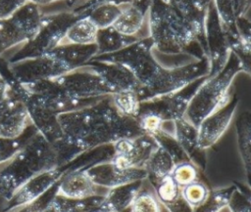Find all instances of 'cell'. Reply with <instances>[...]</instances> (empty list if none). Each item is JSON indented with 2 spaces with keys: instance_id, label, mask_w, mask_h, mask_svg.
Segmentation results:
<instances>
[{
  "instance_id": "obj_1",
  "label": "cell",
  "mask_w": 251,
  "mask_h": 212,
  "mask_svg": "<svg viewBox=\"0 0 251 212\" xmlns=\"http://www.w3.org/2000/svg\"><path fill=\"white\" fill-rule=\"evenodd\" d=\"M58 121L63 138L81 151L143 134L134 117L115 108L110 96L89 106L61 113Z\"/></svg>"
},
{
  "instance_id": "obj_2",
  "label": "cell",
  "mask_w": 251,
  "mask_h": 212,
  "mask_svg": "<svg viewBox=\"0 0 251 212\" xmlns=\"http://www.w3.org/2000/svg\"><path fill=\"white\" fill-rule=\"evenodd\" d=\"M0 169V195L6 200L25 182L34 176L58 167L57 154L53 146L36 133Z\"/></svg>"
},
{
  "instance_id": "obj_3",
  "label": "cell",
  "mask_w": 251,
  "mask_h": 212,
  "mask_svg": "<svg viewBox=\"0 0 251 212\" xmlns=\"http://www.w3.org/2000/svg\"><path fill=\"white\" fill-rule=\"evenodd\" d=\"M146 21L153 50L160 54L168 56L186 54L189 48L198 44L192 30L168 2L151 0Z\"/></svg>"
},
{
  "instance_id": "obj_4",
  "label": "cell",
  "mask_w": 251,
  "mask_h": 212,
  "mask_svg": "<svg viewBox=\"0 0 251 212\" xmlns=\"http://www.w3.org/2000/svg\"><path fill=\"white\" fill-rule=\"evenodd\" d=\"M243 71L237 57L230 52L223 69L213 76H207L191 98L184 118L191 124L198 125L211 113L228 101V90L235 76Z\"/></svg>"
},
{
  "instance_id": "obj_5",
  "label": "cell",
  "mask_w": 251,
  "mask_h": 212,
  "mask_svg": "<svg viewBox=\"0 0 251 212\" xmlns=\"http://www.w3.org/2000/svg\"><path fill=\"white\" fill-rule=\"evenodd\" d=\"M73 10L62 11L50 15H43L42 22L35 36L22 47L9 59L14 63L24 59L45 55L56 48L64 37L67 28L79 18Z\"/></svg>"
},
{
  "instance_id": "obj_6",
  "label": "cell",
  "mask_w": 251,
  "mask_h": 212,
  "mask_svg": "<svg viewBox=\"0 0 251 212\" xmlns=\"http://www.w3.org/2000/svg\"><path fill=\"white\" fill-rule=\"evenodd\" d=\"M207 76H203L194 80L193 82L189 83L175 93L140 102L138 113H153L163 122H174L175 120L182 118L191 98Z\"/></svg>"
},
{
  "instance_id": "obj_7",
  "label": "cell",
  "mask_w": 251,
  "mask_h": 212,
  "mask_svg": "<svg viewBox=\"0 0 251 212\" xmlns=\"http://www.w3.org/2000/svg\"><path fill=\"white\" fill-rule=\"evenodd\" d=\"M205 43L206 57L209 62L208 76H213L223 69L230 54L227 35L213 1L209 4L206 11Z\"/></svg>"
},
{
  "instance_id": "obj_8",
  "label": "cell",
  "mask_w": 251,
  "mask_h": 212,
  "mask_svg": "<svg viewBox=\"0 0 251 212\" xmlns=\"http://www.w3.org/2000/svg\"><path fill=\"white\" fill-rule=\"evenodd\" d=\"M7 66L12 76L20 83L53 79L71 71L64 63L49 53L14 63H7Z\"/></svg>"
},
{
  "instance_id": "obj_9",
  "label": "cell",
  "mask_w": 251,
  "mask_h": 212,
  "mask_svg": "<svg viewBox=\"0 0 251 212\" xmlns=\"http://www.w3.org/2000/svg\"><path fill=\"white\" fill-rule=\"evenodd\" d=\"M55 80L65 94L73 99H95L114 93L96 73L83 66L71 70Z\"/></svg>"
},
{
  "instance_id": "obj_10",
  "label": "cell",
  "mask_w": 251,
  "mask_h": 212,
  "mask_svg": "<svg viewBox=\"0 0 251 212\" xmlns=\"http://www.w3.org/2000/svg\"><path fill=\"white\" fill-rule=\"evenodd\" d=\"M158 147L155 138L148 134L122 139L113 143L114 154L111 161L122 168H144Z\"/></svg>"
},
{
  "instance_id": "obj_11",
  "label": "cell",
  "mask_w": 251,
  "mask_h": 212,
  "mask_svg": "<svg viewBox=\"0 0 251 212\" xmlns=\"http://www.w3.org/2000/svg\"><path fill=\"white\" fill-rule=\"evenodd\" d=\"M239 99L234 94L223 106L211 113L198 125V143L201 148L207 149L213 147L224 135L229 126Z\"/></svg>"
},
{
  "instance_id": "obj_12",
  "label": "cell",
  "mask_w": 251,
  "mask_h": 212,
  "mask_svg": "<svg viewBox=\"0 0 251 212\" xmlns=\"http://www.w3.org/2000/svg\"><path fill=\"white\" fill-rule=\"evenodd\" d=\"M84 170L97 187L109 190L135 181H144L147 177L144 168H122L111 160L95 164Z\"/></svg>"
},
{
  "instance_id": "obj_13",
  "label": "cell",
  "mask_w": 251,
  "mask_h": 212,
  "mask_svg": "<svg viewBox=\"0 0 251 212\" xmlns=\"http://www.w3.org/2000/svg\"><path fill=\"white\" fill-rule=\"evenodd\" d=\"M82 66L96 73L114 93L123 91L137 92L141 87L133 73L120 64L90 60Z\"/></svg>"
},
{
  "instance_id": "obj_14",
  "label": "cell",
  "mask_w": 251,
  "mask_h": 212,
  "mask_svg": "<svg viewBox=\"0 0 251 212\" xmlns=\"http://www.w3.org/2000/svg\"><path fill=\"white\" fill-rule=\"evenodd\" d=\"M32 124L25 104L9 87L8 99L0 111V138L15 139Z\"/></svg>"
},
{
  "instance_id": "obj_15",
  "label": "cell",
  "mask_w": 251,
  "mask_h": 212,
  "mask_svg": "<svg viewBox=\"0 0 251 212\" xmlns=\"http://www.w3.org/2000/svg\"><path fill=\"white\" fill-rule=\"evenodd\" d=\"M19 98L25 104L32 125L48 143L53 144L63 138V132L58 121V114L28 100L26 98V90L23 84L19 91Z\"/></svg>"
},
{
  "instance_id": "obj_16",
  "label": "cell",
  "mask_w": 251,
  "mask_h": 212,
  "mask_svg": "<svg viewBox=\"0 0 251 212\" xmlns=\"http://www.w3.org/2000/svg\"><path fill=\"white\" fill-rule=\"evenodd\" d=\"M174 137L180 145L188 160L200 171H205L207 165L206 149L201 148L199 146L197 127L184 117L175 120Z\"/></svg>"
},
{
  "instance_id": "obj_17",
  "label": "cell",
  "mask_w": 251,
  "mask_h": 212,
  "mask_svg": "<svg viewBox=\"0 0 251 212\" xmlns=\"http://www.w3.org/2000/svg\"><path fill=\"white\" fill-rule=\"evenodd\" d=\"M168 3L192 30L206 56L205 18L207 9L197 0H168Z\"/></svg>"
},
{
  "instance_id": "obj_18",
  "label": "cell",
  "mask_w": 251,
  "mask_h": 212,
  "mask_svg": "<svg viewBox=\"0 0 251 212\" xmlns=\"http://www.w3.org/2000/svg\"><path fill=\"white\" fill-rule=\"evenodd\" d=\"M57 194L67 198H83L98 194V190L85 170L79 169L61 178Z\"/></svg>"
},
{
  "instance_id": "obj_19",
  "label": "cell",
  "mask_w": 251,
  "mask_h": 212,
  "mask_svg": "<svg viewBox=\"0 0 251 212\" xmlns=\"http://www.w3.org/2000/svg\"><path fill=\"white\" fill-rule=\"evenodd\" d=\"M142 185L143 181H135L110 189L94 212H123L126 210Z\"/></svg>"
},
{
  "instance_id": "obj_20",
  "label": "cell",
  "mask_w": 251,
  "mask_h": 212,
  "mask_svg": "<svg viewBox=\"0 0 251 212\" xmlns=\"http://www.w3.org/2000/svg\"><path fill=\"white\" fill-rule=\"evenodd\" d=\"M49 54L64 63L70 70H74L84 65L97 55V46L96 44L60 45L50 51Z\"/></svg>"
},
{
  "instance_id": "obj_21",
  "label": "cell",
  "mask_w": 251,
  "mask_h": 212,
  "mask_svg": "<svg viewBox=\"0 0 251 212\" xmlns=\"http://www.w3.org/2000/svg\"><path fill=\"white\" fill-rule=\"evenodd\" d=\"M146 16L147 12H144L132 3L124 5L121 14L112 24V27L124 35L136 36L142 39L139 33L146 21Z\"/></svg>"
},
{
  "instance_id": "obj_22",
  "label": "cell",
  "mask_w": 251,
  "mask_h": 212,
  "mask_svg": "<svg viewBox=\"0 0 251 212\" xmlns=\"http://www.w3.org/2000/svg\"><path fill=\"white\" fill-rule=\"evenodd\" d=\"M238 151L243 163L248 186L251 173V114L248 110L241 112L235 121Z\"/></svg>"
},
{
  "instance_id": "obj_23",
  "label": "cell",
  "mask_w": 251,
  "mask_h": 212,
  "mask_svg": "<svg viewBox=\"0 0 251 212\" xmlns=\"http://www.w3.org/2000/svg\"><path fill=\"white\" fill-rule=\"evenodd\" d=\"M98 27L87 17L82 16L75 20L66 30L60 45H90L95 44Z\"/></svg>"
},
{
  "instance_id": "obj_24",
  "label": "cell",
  "mask_w": 251,
  "mask_h": 212,
  "mask_svg": "<svg viewBox=\"0 0 251 212\" xmlns=\"http://www.w3.org/2000/svg\"><path fill=\"white\" fill-rule=\"evenodd\" d=\"M140 38L136 36H126L117 30L112 26L98 29L95 44L97 46V55H108L118 52L133 43L138 41ZM95 56V57H96Z\"/></svg>"
},
{
  "instance_id": "obj_25",
  "label": "cell",
  "mask_w": 251,
  "mask_h": 212,
  "mask_svg": "<svg viewBox=\"0 0 251 212\" xmlns=\"http://www.w3.org/2000/svg\"><path fill=\"white\" fill-rule=\"evenodd\" d=\"M43 15L44 14L41 12L40 6L27 1L21 8H19L11 16V18L25 32L29 41L39 30Z\"/></svg>"
},
{
  "instance_id": "obj_26",
  "label": "cell",
  "mask_w": 251,
  "mask_h": 212,
  "mask_svg": "<svg viewBox=\"0 0 251 212\" xmlns=\"http://www.w3.org/2000/svg\"><path fill=\"white\" fill-rule=\"evenodd\" d=\"M104 194H95L83 198H67L56 195L50 209L54 212H94L103 200Z\"/></svg>"
},
{
  "instance_id": "obj_27",
  "label": "cell",
  "mask_w": 251,
  "mask_h": 212,
  "mask_svg": "<svg viewBox=\"0 0 251 212\" xmlns=\"http://www.w3.org/2000/svg\"><path fill=\"white\" fill-rule=\"evenodd\" d=\"M175 165L171 155L159 146L151 154L144 167L147 174L146 180L153 186L164 177L171 175Z\"/></svg>"
},
{
  "instance_id": "obj_28",
  "label": "cell",
  "mask_w": 251,
  "mask_h": 212,
  "mask_svg": "<svg viewBox=\"0 0 251 212\" xmlns=\"http://www.w3.org/2000/svg\"><path fill=\"white\" fill-rule=\"evenodd\" d=\"M28 41L25 32L10 17L0 20V56L9 49Z\"/></svg>"
},
{
  "instance_id": "obj_29",
  "label": "cell",
  "mask_w": 251,
  "mask_h": 212,
  "mask_svg": "<svg viewBox=\"0 0 251 212\" xmlns=\"http://www.w3.org/2000/svg\"><path fill=\"white\" fill-rule=\"evenodd\" d=\"M123 7L124 5L119 6L109 3L99 4L87 11L84 16H87L98 29H102L112 26L116 19L121 14Z\"/></svg>"
},
{
  "instance_id": "obj_30",
  "label": "cell",
  "mask_w": 251,
  "mask_h": 212,
  "mask_svg": "<svg viewBox=\"0 0 251 212\" xmlns=\"http://www.w3.org/2000/svg\"><path fill=\"white\" fill-rule=\"evenodd\" d=\"M235 190V185L210 191L205 201L193 209V212H220L227 206L229 198Z\"/></svg>"
},
{
  "instance_id": "obj_31",
  "label": "cell",
  "mask_w": 251,
  "mask_h": 212,
  "mask_svg": "<svg viewBox=\"0 0 251 212\" xmlns=\"http://www.w3.org/2000/svg\"><path fill=\"white\" fill-rule=\"evenodd\" d=\"M111 102L115 108L122 114L130 117H136L139 110L140 101L136 92L123 91L110 95Z\"/></svg>"
},
{
  "instance_id": "obj_32",
  "label": "cell",
  "mask_w": 251,
  "mask_h": 212,
  "mask_svg": "<svg viewBox=\"0 0 251 212\" xmlns=\"http://www.w3.org/2000/svg\"><path fill=\"white\" fill-rule=\"evenodd\" d=\"M152 187L154 188L155 195L159 202L162 203L165 207L176 201L181 195V188L176 184L171 175L164 177Z\"/></svg>"
},
{
  "instance_id": "obj_33",
  "label": "cell",
  "mask_w": 251,
  "mask_h": 212,
  "mask_svg": "<svg viewBox=\"0 0 251 212\" xmlns=\"http://www.w3.org/2000/svg\"><path fill=\"white\" fill-rule=\"evenodd\" d=\"M210 189L207 184L201 180H196L186 186L181 187L180 194L185 202L193 209L200 206L207 198Z\"/></svg>"
},
{
  "instance_id": "obj_34",
  "label": "cell",
  "mask_w": 251,
  "mask_h": 212,
  "mask_svg": "<svg viewBox=\"0 0 251 212\" xmlns=\"http://www.w3.org/2000/svg\"><path fill=\"white\" fill-rule=\"evenodd\" d=\"M129 212H161V203L155 193L148 190H139L134 195Z\"/></svg>"
},
{
  "instance_id": "obj_35",
  "label": "cell",
  "mask_w": 251,
  "mask_h": 212,
  "mask_svg": "<svg viewBox=\"0 0 251 212\" xmlns=\"http://www.w3.org/2000/svg\"><path fill=\"white\" fill-rule=\"evenodd\" d=\"M59 183L60 181L54 184L50 189H48L43 194H41L35 200L27 204L19 206L9 212H48L51 207L53 199L58 193Z\"/></svg>"
},
{
  "instance_id": "obj_36",
  "label": "cell",
  "mask_w": 251,
  "mask_h": 212,
  "mask_svg": "<svg viewBox=\"0 0 251 212\" xmlns=\"http://www.w3.org/2000/svg\"><path fill=\"white\" fill-rule=\"evenodd\" d=\"M153 137L157 141L158 145L171 155L175 164L188 160L185 152L173 135L161 130L153 135Z\"/></svg>"
},
{
  "instance_id": "obj_37",
  "label": "cell",
  "mask_w": 251,
  "mask_h": 212,
  "mask_svg": "<svg viewBox=\"0 0 251 212\" xmlns=\"http://www.w3.org/2000/svg\"><path fill=\"white\" fill-rule=\"evenodd\" d=\"M200 170L189 160L176 164L172 170L171 176L181 188L199 179Z\"/></svg>"
},
{
  "instance_id": "obj_38",
  "label": "cell",
  "mask_w": 251,
  "mask_h": 212,
  "mask_svg": "<svg viewBox=\"0 0 251 212\" xmlns=\"http://www.w3.org/2000/svg\"><path fill=\"white\" fill-rule=\"evenodd\" d=\"M235 190L233 191L229 201L227 203V207L229 208L230 212H250V190L242 184L234 183Z\"/></svg>"
},
{
  "instance_id": "obj_39",
  "label": "cell",
  "mask_w": 251,
  "mask_h": 212,
  "mask_svg": "<svg viewBox=\"0 0 251 212\" xmlns=\"http://www.w3.org/2000/svg\"><path fill=\"white\" fill-rule=\"evenodd\" d=\"M106 3L121 6V5H126V4L132 3V0H86L83 4H81L80 6H78L76 8H74L72 10L78 16L82 17L91 8H93L99 4H106Z\"/></svg>"
},
{
  "instance_id": "obj_40",
  "label": "cell",
  "mask_w": 251,
  "mask_h": 212,
  "mask_svg": "<svg viewBox=\"0 0 251 212\" xmlns=\"http://www.w3.org/2000/svg\"><path fill=\"white\" fill-rule=\"evenodd\" d=\"M26 2V0H0V20L10 18Z\"/></svg>"
},
{
  "instance_id": "obj_41",
  "label": "cell",
  "mask_w": 251,
  "mask_h": 212,
  "mask_svg": "<svg viewBox=\"0 0 251 212\" xmlns=\"http://www.w3.org/2000/svg\"><path fill=\"white\" fill-rule=\"evenodd\" d=\"M169 212H193L192 208L185 202V200L180 195L176 201L166 206Z\"/></svg>"
},
{
  "instance_id": "obj_42",
  "label": "cell",
  "mask_w": 251,
  "mask_h": 212,
  "mask_svg": "<svg viewBox=\"0 0 251 212\" xmlns=\"http://www.w3.org/2000/svg\"><path fill=\"white\" fill-rule=\"evenodd\" d=\"M232 2L236 18L245 16L250 7V0H232Z\"/></svg>"
},
{
  "instance_id": "obj_43",
  "label": "cell",
  "mask_w": 251,
  "mask_h": 212,
  "mask_svg": "<svg viewBox=\"0 0 251 212\" xmlns=\"http://www.w3.org/2000/svg\"><path fill=\"white\" fill-rule=\"evenodd\" d=\"M9 93V84L0 73V111L6 105Z\"/></svg>"
},
{
  "instance_id": "obj_44",
  "label": "cell",
  "mask_w": 251,
  "mask_h": 212,
  "mask_svg": "<svg viewBox=\"0 0 251 212\" xmlns=\"http://www.w3.org/2000/svg\"><path fill=\"white\" fill-rule=\"evenodd\" d=\"M151 0H132V4L143 10L144 12L148 11L149 5H150Z\"/></svg>"
},
{
  "instance_id": "obj_45",
  "label": "cell",
  "mask_w": 251,
  "mask_h": 212,
  "mask_svg": "<svg viewBox=\"0 0 251 212\" xmlns=\"http://www.w3.org/2000/svg\"><path fill=\"white\" fill-rule=\"evenodd\" d=\"M26 1L32 2L38 6H42V5H47V4H50V3H53V2H56L59 0H26Z\"/></svg>"
},
{
  "instance_id": "obj_46",
  "label": "cell",
  "mask_w": 251,
  "mask_h": 212,
  "mask_svg": "<svg viewBox=\"0 0 251 212\" xmlns=\"http://www.w3.org/2000/svg\"><path fill=\"white\" fill-rule=\"evenodd\" d=\"M204 8H206L207 9V7L209 6V4L213 1V0H197Z\"/></svg>"
},
{
  "instance_id": "obj_47",
  "label": "cell",
  "mask_w": 251,
  "mask_h": 212,
  "mask_svg": "<svg viewBox=\"0 0 251 212\" xmlns=\"http://www.w3.org/2000/svg\"><path fill=\"white\" fill-rule=\"evenodd\" d=\"M123 212H129V210H128V208H127L126 210H125V211H123Z\"/></svg>"
},
{
  "instance_id": "obj_48",
  "label": "cell",
  "mask_w": 251,
  "mask_h": 212,
  "mask_svg": "<svg viewBox=\"0 0 251 212\" xmlns=\"http://www.w3.org/2000/svg\"><path fill=\"white\" fill-rule=\"evenodd\" d=\"M48 212H54V211H53V210H51V209H49V211H48Z\"/></svg>"
},
{
  "instance_id": "obj_49",
  "label": "cell",
  "mask_w": 251,
  "mask_h": 212,
  "mask_svg": "<svg viewBox=\"0 0 251 212\" xmlns=\"http://www.w3.org/2000/svg\"><path fill=\"white\" fill-rule=\"evenodd\" d=\"M163 1H165V2H168V0H163Z\"/></svg>"
}]
</instances>
